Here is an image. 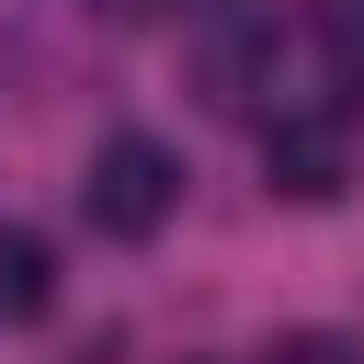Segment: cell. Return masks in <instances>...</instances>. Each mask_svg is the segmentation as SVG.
I'll use <instances>...</instances> for the list:
<instances>
[{
  "label": "cell",
  "mask_w": 364,
  "mask_h": 364,
  "mask_svg": "<svg viewBox=\"0 0 364 364\" xmlns=\"http://www.w3.org/2000/svg\"><path fill=\"white\" fill-rule=\"evenodd\" d=\"M171 205H182V159L159 148V136H102L91 148V171H80V216L102 228V239H159L171 228Z\"/></svg>",
  "instance_id": "6da1fadb"
},
{
  "label": "cell",
  "mask_w": 364,
  "mask_h": 364,
  "mask_svg": "<svg viewBox=\"0 0 364 364\" xmlns=\"http://www.w3.org/2000/svg\"><path fill=\"white\" fill-rule=\"evenodd\" d=\"M262 182L284 205H330L353 182V102H284L262 125Z\"/></svg>",
  "instance_id": "7a4b0ae2"
},
{
  "label": "cell",
  "mask_w": 364,
  "mask_h": 364,
  "mask_svg": "<svg viewBox=\"0 0 364 364\" xmlns=\"http://www.w3.org/2000/svg\"><path fill=\"white\" fill-rule=\"evenodd\" d=\"M262 80H273V23L262 11H228L205 34V102H250Z\"/></svg>",
  "instance_id": "3957f363"
},
{
  "label": "cell",
  "mask_w": 364,
  "mask_h": 364,
  "mask_svg": "<svg viewBox=\"0 0 364 364\" xmlns=\"http://www.w3.org/2000/svg\"><path fill=\"white\" fill-rule=\"evenodd\" d=\"M46 296H57V250L34 228H0V318H46Z\"/></svg>",
  "instance_id": "277c9868"
},
{
  "label": "cell",
  "mask_w": 364,
  "mask_h": 364,
  "mask_svg": "<svg viewBox=\"0 0 364 364\" xmlns=\"http://www.w3.org/2000/svg\"><path fill=\"white\" fill-rule=\"evenodd\" d=\"M318 46H330V80L364 91V0H318Z\"/></svg>",
  "instance_id": "5b68a950"
},
{
  "label": "cell",
  "mask_w": 364,
  "mask_h": 364,
  "mask_svg": "<svg viewBox=\"0 0 364 364\" xmlns=\"http://www.w3.org/2000/svg\"><path fill=\"white\" fill-rule=\"evenodd\" d=\"M262 364H364V353H353L341 330H284V341H273Z\"/></svg>",
  "instance_id": "8992f818"
}]
</instances>
